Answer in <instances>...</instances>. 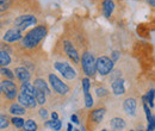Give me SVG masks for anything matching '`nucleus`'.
<instances>
[{"instance_id": "41", "label": "nucleus", "mask_w": 155, "mask_h": 131, "mask_svg": "<svg viewBox=\"0 0 155 131\" xmlns=\"http://www.w3.org/2000/svg\"><path fill=\"white\" fill-rule=\"evenodd\" d=\"M130 131H135V130H130Z\"/></svg>"}, {"instance_id": "17", "label": "nucleus", "mask_w": 155, "mask_h": 131, "mask_svg": "<svg viewBox=\"0 0 155 131\" xmlns=\"http://www.w3.org/2000/svg\"><path fill=\"white\" fill-rule=\"evenodd\" d=\"M35 91H36L35 87H34L30 82H24V84L21 85V93L28 94V95L35 98Z\"/></svg>"}, {"instance_id": "18", "label": "nucleus", "mask_w": 155, "mask_h": 131, "mask_svg": "<svg viewBox=\"0 0 155 131\" xmlns=\"http://www.w3.org/2000/svg\"><path fill=\"white\" fill-rule=\"evenodd\" d=\"M11 63V57L10 55L6 53V51H2L0 50V67H6L7 64Z\"/></svg>"}, {"instance_id": "2", "label": "nucleus", "mask_w": 155, "mask_h": 131, "mask_svg": "<svg viewBox=\"0 0 155 131\" xmlns=\"http://www.w3.org/2000/svg\"><path fill=\"white\" fill-rule=\"evenodd\" d=\"M81 63H82V69L87 76H93L96 74V58L91 53L86 51L85 54H82Z\"/></svg>"}, {"instance_id": "9", "label": "nucleus", "mask_w": 155, "mask_h": 131, "mask_svg": "<svg viewBox=\"0 0 155 131\" xmlns=\"http://www.w3.org/2000/svg\"><path fill=\"white\" fill-rule=\"evenodd\" d=\"M18 101H19L23 106L30 107V109H34V107H36V105H37V103H36V100H35L34 97H30V95L21 93V92H20L19 95H18Z\"/></svg>"}, {"instance_id": "4", "label": "nucleus", "mask_w": 155, "mask_h": 131, "mask_svg": "<svg viewBox=\"0 0 155 131\" xmlns=\"http://www.w3.org/2000/svg\"><path fill=\"white\" fill-rule=\"evenodd\" d=\"M36 24H37V19L32 15H23V16H19L15 20L16 29H18L19 31L25 30L29 26H32V25H36Z\"/></svg>"}, {"instance_id": "23", "label": "nucleus", "mask_w": 155, "mask_h": 131, "mask_svg": "<svg viewBox=\"0 0 155 131\" xmlns=\"http://www.w3.org/2000/svg\"><path fill=\"white\" fill-rule=\"evenodd\" d=\"M36 90V88H35ZM35 100L41 104V105H43L44 103H45V93H43L42 91H39V90H36L35 91Z\"/></svg>"}, {"instance_id": "26", "label": "nucleus", "mask_w": 155, "mask_h": 131, "mask_svg": "<svg viewBox=\"0 0 155 131\" xmlns=\"http://www.w3.org/2000/svg\"><path fill=\"white\" fill-rule=\"evenodd\" d=\"M85 105L88 109L92 107V105H93V98L90 93H85Z\"/></svg>"}, {"instance_id": "7", "label": "nucleus", "mask_w": 155, "mask_h": 131, "mask_svg": "<svg viewBox=\"0 0 155 131\" xmlns=\"http://www.w3.org/2000/svg\"><path fill=\"white\" fill-rule=\"evenodd\" d=\"M49 81H50V85L54 88V91L58 92V94H67L69 92V87L64 82H62L55 74L49 75Z\"/></svg>"}, {"instance_id": "40", "label": "nucleus", "mask_w": 155, "mask_h": 131, "mask_svg": "<svg viewBox=\"0 0 155 131\" xmlns=\"http://www.w3.org/2000/svg\"><path fill=\"white\" fill-rule=\"evenodd\" d=\"M21 131H26V130H21Z\"/></svg>"}, {"instance_id": "29", "label": "nucleus", "mask_w": 155, "mask_h": 131, "mask_svg": "<svg viewBox=\"0 0 155 131\" xmlns=\"http://www.w3.org/2000/svg\"><path fill=\"white\" fill-rule=\"evenodd\" d=\"M0 73L4 75V76H6V77H8V79H12L13 77V74H12V72L10 70V69H7V68H5V67H2V68H0Z\"/></svg>"}, {"instance_id": "19", "label": "nucleus", "mask_w": 155, "mask_h": 131, "mask_svg": "<svg viewBox=\"0 0 155 131\" xmlns=\"http://www.w3.org/2000/svg\"><path fill=\"white\" fill-rule=\"evenodd\" d=\"M10 112L12 114H16V116H21L25 113V109L21 107L19 104H12L10 107Z\"/></svg>"}, {"instance_id": "31", "label": "nucleus", "mask_w": 155, "mask_h": 131, "mask_svg": "<svg viewBox=\"0 0 155 131\" xmlns=\"http://www.w3.org/2000/svg\"><path fill=\"white\" fill-rule=\"evenodd\" d=\"M143 107H144V111H146V114H147V119L149 120V119L153 117V116H152V113H150V111H149V107H148L146 104L143 105Z\"/></svg>"}, {"instance_id": "3", "label": "nucleus", "mask_w": 155, "mask_h": 131, "mask_svg": "<svg viewBox=\"0 0 155 131\" xmlns=\"http://www.w3.org/2000/svg\"><path fill=\"white\" fill-rule=\"evenodd\" d=\"M114 68V61L107 56H100L96 60V72L100 75H107Z\"/></svg>"}, {"instance_id": "32", "label": "nucleus", "mask_w": 155, "mask_h": 131, "mask_svg": "<svg viewBox=\"0 0 155 131\" xmlns=\"http://www.w3.org/2000/svg\"><path fill=\"white\" fill-rule=\"evenodd\" d=\"M39 116H41L42 118H47V117H48L47 110H45V109H41V110H39Z\"/></svg>"}, {"instance_id": "25", "label": "nucleus", "mask_w": 155, "mask_h": 131, "mask_svg": "<svg viewBox=\"0 0 155 131\" xmlns=\"http://www.w3.org/2000/svg\"><path fill=\"white\" fill-rule=\"evenodd\" d=\"M11 120L16 128H23V125H24V119H21L19 117H13Z\"/></svg>"}, {"instance_id": "14", "label": "nucleus", "mask_w": 155, "mask_h": 131, "mask_svg": "<svg viewBox=\"0 0 155 131\" xmlns=\"http://www.w3.org/2000/svg\"><path fill=\"white\" fill-rule=\"evenodd\" d=\"M16 75H17V77L19 79L23 84H24V82H29V80H30V73H29V70L25 69L24 67L17 68V69H16Z\"/></svg>"}, {"instance_id": "10", "label": "nucleus", "mask_w": 155, "mask_h": 131, "mask_svg": "<svg viewBox=\"0 0 155 131\" xmlns=\"http://www.w3.org/2000/svg\"><path fill=\"white\" fill-rule=\"evenodd\" d=\"M64 51H66V54L71 57L75 63L79 62V54H78L77 49H75L74 45H73L71 42H68V41L64 42Z\"/></svg>"}, {"instance_id": "37", "label": "nucleus", "mask_w": 155, "mask_h": 131, "mask_svg": "<svg viewBox=\"0 0 155 131\" xmlns=\"http://www.w3.org/2000/svg\"><path fill=\"white\" fill-rule=\"evenodd\" d=\"M149 4H150V6H155V0H147Z\"/></svg>"}, {"instance_id": "22", "label": "nucleus", "mask_w": 155, "mask_h": 131, "mask_svg": "<svg viewBox=\"0 0 155 131\" xmlns=\"http://www.w3.org/2000/svg\"><path fill=\"white\" fill-rule=\"evenodd\" d=\"M45 125H47L48 128L53 129V130L58 131L60 129H61V126H62V123H61L58 119H56V120H49V122H47Z\"/></svg>"}, {"instance_id": "33", "label": "nucleus", "mask_w": 155, "mask_h": 131, "mask_svg": "<svg viewBox=\"0 0 155 131\" xmlns=\"http://www.w3.org/2000/svg\"><path fill=\"white\" fill-rule=\"evenodd\" d=\"M97 94L100 97V95H105L106 94V90L105 88H97Z\"/></svg>"}, {"instance_id": "5", "label": "nucleus", "mask_w": 155, "mask_h": 131, "mask_svg": "<svg viewBox=\"0 0 155 131\" xmlns=\"http://www.w3.org/2000/svg\"><path fill=\"white\" fill-rule=\"evenodd\" d=\"M55 68L58 69L61 74L68 80H73L77 77V72L73 69V67L67 62H56Z\"/></svg>"}, {"instance_id": "38", "label": "nucleus", "mask_w": 155, "mask_h": 131, "mask_svg": "<svg viewBox=\"0 0 155 131\" xmlns=\"http://www.w3.org/2000/svg\"><path fill=\"white\" fill-rule=\"evenodd\" d=\"M68 131H73V129H72V124H68Z\"/></svg>"}, {"instance_id": "6", "label": "nucleus", "mask_w": 155, "mask_h": 131, "mask_svg": "<svg viewBox=\"0 0 155 131\" xmlns=\"http://www.w3.org/2000/svg\"><path fill=\"white\" fill-rule=\"evenodd\" d=\"M0 90L4 92L6 98L10 100L15 99L17 95V86L11 80H4L2 82H0Z\"/></svg>"}, {"instance_id": "1", "label": "nucleus", "mask_w": 155, "mask_h": 131, "mask_svg": "<svg viewBox=\"0 0 155 131\" xmlns=\"http://www.w3.org/2000/svg\"><path fill=\"white\" fill-rule=\"evenodd\" d=\"M47 28L45 26H36L31 31H29L26 34V36L23 38L21 41V45L25 48H34L38 44L43 38L47 36Z\"/></svg>"}, {"instance_id": "21", "label": "nucleus", "mask_w": 155, "mask_h": 131, "mask_svg": "<svg viewBox=\"0 0 155 131\" xmlns=\"http://www.w3.org/2000/svg\"><path fill=\"white\" fill-rule=\"evenodd\" d=\"M23 128H24V130H26V131H36L37 130V124H36L32 119H29V120H26V122L24 123Z\"/></svg>"}, {"instance_id": "35", "label": "nucleus", "mask_w": 155, "mask_h": 131, "mask_svg": "<svg viewBox=\"0 0 155 131\" xmlns=\"http://www.w3.org/2000/svg\"><path fill=\"white\" fill-rule=\"evenodd\" d=\"M112 56H114V61H117V60H118V56H119V53H118V51H114Z\"/></svg>"}, {"instance_id": "34", "label": "nucleus", "mask_w": 155, "mask_h": 131, "mask_svg": "<svg viewBox=\"0 0 155 131\" xmlns=\"http://www.w3.org/2000/svg\"><path fill=\"white\" fill-rule=\"evenodd\" d=\"M71 120H72L73 123H75V124H78V123H79V119H78V117L75 116V114H73V116L71 117Z\"/></svg>"}, {"instance_id": "42", "label": "nucleus", "mask_w": 155, "mask_h": 131, "mask_svg": "<svg viewBox=\"0 0 155 131\" xmlns=\"http://www.w3.org/2000/svg\"><path fill=\"white\" fill-rule=\"evenodd\" d=\"M74 131H79V130H74Z\"/></svg>"}, {"instance_id": "39", "label": "nucleus", "mask_w": 155, "mask_h": 131, "mask_svg": "<svg viewBox=\"0 0 155 131\" xmlns=\"http://www.w3.org/2000/svg\"><path fill=\"white\" fill-rule=\"evenodd\" d=\"M101 131H114V130H101Z\"/></svg>"}, {"instance_id": "30", "label": "nucleus", "mask_w": 155, "mask_h": 131, "mask_svg": "<svg viewBox=\"0 0 155 131\" xmlns=\"http://www.w3.org/2000/svg\"><path fill=\"white\" fill-rule=\"evenodd\" d=\"M8 7V0H0V11H4Z\"/></svg>"}, {"instance_id": "11", "label": "nucleus", "mask_w": 155, "mask_h": 131, "mask_svg": "<svg viewBox=\"0 0 155 131\" xmlns=\"http://www.w3.org/2000/svg\"><path fill=\"white\" fill-rule=\"evenodd\" d=\"M115 10V2L112 0H104L103 1V13L106 18H109Z\"/></svg>"}, {"instance_id": "43", "label": "nucleus", "mask_w": 155, "mask_h": 131, "mask_svg": "<svg viewBox=\"0 0 155 131\" xmlns=\"http://www.w3.org/2000/svg\"><path fill=\"white\" fill-rule=\"evenodd\" d=\"M147 131H148V130H147Z\"/></svg>"}, {"instance_id": "20", "label": "nucleus", "mask_w": 155, "mask_h": 131, "mask_svg": "<svg viewBox=\"0 0 155 131\" xmlns=\"http://www.w3.org/2000/svg\"><path fill=\"white\" fill-rule=\"evenodd\" d=\"M105 109H98L96 111H93L92 114H91V118L94 120V122H100L101 119H103V117H104V114H105Z\"/></svg>"}, {"instance_id": "27", "label": "nucleus", "mask_w": 155, "mask_h": 131, "mask_svg": "<svg viewBox=\"0 0 155 131\" xmlns=\"http://www.w3.org/2000/svg\"><path fill=\"white\" fill-rule=\"evenodd\" d=\"M90 86H91V84H90L88 77H84L82 79V88H84V92L85 93H90L88 92L90 91Z\"/></svg>"}, {"instance_id": "13", "label": "nucleus", "mask_w": 155, "mask_h": 131, "mask_svg": "<svg viewBox=\"0 0 155 131\" xmlns=\"http://www.w3.org/2000/svg\"><path fill=\"white\" fill-rule=\"evenodd\" d=\"M112 91L116 95H120L125 92V87H124V81L122 79H117L112 84Z\"/></svg>"}, {"instance_id": "24", "label": "nucleus", "mask_w": 155, "mask_h": 131, "mask_svg": "<svg viewBox=\"0 0 155 131\" xmlns=\"http://www.w3.org/2000/svg\"><path fill=\"white\" fill-rule=\"evenodd\" d=\"M144 103H149L150 107H154V90H150L146 97H143Z\"/></svg>"}, {"instance_id": "28", "label": "nucleus", "mask_w": 155, "mask_h": 131, "mask_svg": "<svg viewBox=\"0 0 155 131\" xmlns=\"http://www.w3.org/2000/svg\"><path fill=\"white\" fill-rule=\"evenodd\" d=\"M8 126V120L5 116L0 114V129H6Z\"/></svg>"}, {"instance_id": "16", "label": "nucleus", "mask_w": 155, "mask_h": 131, "mask_svg": "<svg viewBox=\"0 0 155 131\" xmlns=\"http://www.w3.org/2000/svg\"><path fill=\"white\" fill-rule=\"evenodd\" d=\"M35 88L42 91L43 93H45V94L50 93V90L48 88V85H47V82H45L43 79H37V80H35Z\"/></svg>"}, {"instance_id": "8", "label": "nucleus", "mask_w": 155, "mask_h": 131, "mask_svg": "<svg viewBox=\"0 0 155 131\" xmlns=\"http://www.w3.org/2000/svg\"><path fill=\"white\" fill-rule=\"evenodd\" d=\"M5 42H8V43H13V42H17L21 39V32H20L18 29H10L6 31V34L4 35L2 38Z\"/></svg>"}, {"instance_id": "15", "label": "nucleus", "mask_w": 155, "mask_h": 131, "mask_svg": "<svg viewBox=\"0 0 155 131\" xmlns=\"http://www.w3.org/2000/svg\"><path fill=\"white\" fill-rule=\"evenodd\" d=\"M110 124H111V126H112L115 130H123V129L127 126L125 120H124L123 118H114V119H111Z\"/></svg>"}, {"instance_id": "36", "label": "nucleus", "mask_w": 155, "mask_h": 131, "mask_svg": "<svg viewBox=\"0 0 155 131\" xmlns=\"http://www.w3.org/2000/svg\"><path fill=\"white\" fill-rule=\"evenodd\" d=\"M51 118H53V120H56V119H58V116L56 112H53L51 113Z\"/></svg>"}, {"instance_id": "12", "label": "nucleus", "mask_w": 155, "mask_h": 131, "mask_svg": "<svg viewBox=\"0 0 155 131\" xmlns=\"http://www.w3.org/2000/svg\"><path fill=\"white\" fill-rule=\"evenodd\" d=\"M123 107H124V111L128 113V114L134 116V114H135V111H136V100L135 99H133V98L127 99V100L124 101Z\"/></svg>"}]
</instances>
